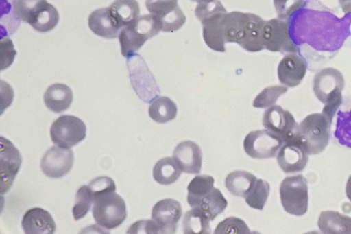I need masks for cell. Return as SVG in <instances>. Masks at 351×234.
<instances>
[{"mask_svg":"<svg viewBox=\"0 0 351 234\" xmlns=\"http://www.w3.org/2000/svg\"><path fill=\"white\" fill-rule=\"evenodd\" d=\"M344 14L340 18L319 1L305 0L287 20L290 36L299 50L308 45L333 57L351 34V12Z\"/></svg>","mask_w":351,"mask_h":234,"instance_id":"obj_1","label":"cell"},{"mask_svg":"<svg viewBox=\"0 0 351 234\" xmlns=\"http://www.w3.org/2000/svg\"><path fill=\"white\" fill-rule=\"evenodd\" d=\"M265 21L253 13L237 11L226 13L221 19L226 43H236L250 52L263 50Z\"/></svg>","mask_w":351,"mask_h":234,"instance_id":"obj_2","label":"cell"},{"mask_svg":"<svg viewBox=\"0 0 351 234\" xmlns=\"http://www.w3.org/2000/svg\"><path fill=\"white\" fill-rule=\"evenodd\" d=\"M345 85L341 71L333 67L319 70L314 76L313 89L316 97L324 106L322 113L331 121L343 102L341 91Z\"/></svg>","mask_w":351,"mask_h":234,"instance_id":"obj_3","label":"cell"},{"mask_svg":"<svg viewBox=\"0 0 351 234\" xmlns=\"http://www.w3.org/2000/svg\"><path fill=\"white\" fill-rule=\"evenodd\" d=\"M331 124L322 113L310 114L298 124L291 138L307 154H319L328 144Z\"/></svg>","mask_w":351,"mask_h":234,"instance_id":"obj_4","label":"cell"},{"mask_svg":"<svg viewBox=\"0 0 351 234\" xmlns=\"http://www.w3.org/2000/svg\"><path fill=\"white\" fill-rule=\"evenodd\" d=\"M160 31L159 25L152 14L139 16L123 27L119 34L122 55L125 58L132 56L149 38L157 35Z\"/></svg>","mask_w":351,"mask_h":234,"instance_id":"obj_5","label":"cell"},{"mask_svg":"<svg viewBox=\"0 0 351 234\" xmlns=\"http://www.w3.org/2000/svg\"><path fill=\"white\" fill-rule=\"evenodd\" d=\"M92 213L97 224L106 229L119 226L127 217L123 198L115 191H108L93 196Z\"/></svg>","mask_w":351,"mask_h":234,"instance_id":"obj_6","label":"cell"},{"mask_svg":"<svg viewBox=\"0 0 351 234\" xmlns=\"http://www.w3.org/2000/svg\"><path fill=\"white\" fill-rule=\"evenodd\" d=\"M127 67L131 84L141 100L149 103L160 95V91L154 75L139 54L128 57Z\"/></svg>","mask_w":351,"mask_h":234,"instance_id":"obj_7","label":"cell"},{"mask_svg":"<svg viewBox=\"0 0 351 234\" xmlns=\"http://www.w3.org/2000/svg\"><path fill=\"white\" fill-rule=\"evenodd\" d=\"M282 205L289 214L300 216L308 210V185L301 174L284 178L280 186Z\"/></svg>","mask_w":351,"mask_h":234,"instance_id":"obj_8","label":"cell"},{"mask_svg":"<svg viewBox=\"0 0 351 234\" xmlns=\"http://www.w3.org/2000/svg\"><path fill=\"white\" fill-rule=\"evenodd\" d=\"M50 136L54 145L70 148L85 139L86 126L82 119L74 115H61L52 123Z\"/></svg>","mask_w":351,"mask_h":234,"instance_id":"obj_9","label":"cell"},{"mask_svg":"<svg viewBox=\"0 0 351 234\" xmlns=\"http://www.w3.org/2000/svg\"><path fill=\"white\" fill-rule=\"evenodd\" d=\"M265 49L282 54L299 53L297 45L292 40L287 21L280 19L265 21L263 32Z\"/></svg>","mask_w":351,"mask_h":234,"instance_id":"obj_10","label":"cell"},{"mask_svg":"<svg viewBox=\"0 0 351 234\" xmlns=\"http://www.w3.org/2000/svg\"><path fill=\"white\" fill-rule=\"evenodd\" d=\"M145 6L156 19L160 31L173 32L185 23L186 16L178 0H146Z\"/></svg>","mask_w":351,"mask_h":234,"instance_id":"obj_11","label":"cell"},{"mask_svg":"<svg viewBox=\"0 0 351 234\" xmlns=\"http://www.w3.org/2000/svg\"><path fill=\"white\" fill-rule=\"evenodd\" d=\"M283 140L267 130H259L248 133L243 141L246 154L254 159L274 157L283 144Z\"/></svg>","mask_w":351,"mask_h":234,"instance_id":"obj_12","label":"cell"},{"mask_svg":"<svg viewBox=\"0 0 351 234\" xmlns=\"http://www.w3.org/2000/svg\"><path fill=\"white\" fill-rule=\"evenodd\" d=\"M1 193H7L12 187L21 163L22 156L18 149L8 139L1 137Z\"/></svg>","mask_w":351,"mask_h":234,"instance_id":"obj_13","label":"cell"},{"mask_svg":"<svg viewBox=\"0 0 351 234\" xmlns=\"http://www.w3.org/2000/svg\"><path fill=\"white\" fill-rule=\"evenodd\" d=\"M263 126L285 141L293 137L298 124L289 111L273 105L264 112Z\"/></svg>","mask_w":351,"mask_h":234,"instance_id":"obj_14","label":"cell"},{"mask_svg":"<svg viewBox=\"0 0 351 234\" xmlns=\"http://www.w3.org/2000/svg\"><path fill=\"white\" fill-rule=\"evenodd\" d=\"M73 162L74 154L71 150L54 145L44 154L40 167L45 176L59 178L71 170Z\"/></svg>","mask_w":351,"mask_h":234,"instance_id":"obj_15","label":"cell"},{"mask_svg":"<svg viewBox=\"0 0 351 234\" xmlns=\"http://www.w3.org/2000/svg\"><path fill=\"white\" fill-rule=\"evenodd\" d=\"M182 207L174 199L166 198L156 202L152 208V219L159 228L160 233H175L182 215Z\"/></svg>","mask_w":351,"mask_h":234,"instance_id":"obj_16","label":"cell"},{"mask_svg":"<svg viewBox=\"0 0 351 234\" xmlns=\"http://www.w3.org/2000/svg\"><path fill=\"white\" fill-rule=\"evenodd\" d=\"M306 69L307 63L302 56L298 53L287 54L278 65V78L283 85L295 87L304 78Z\"/></svg>","mask_w":351,"mask_h":234,"instance_id":"obj_17","label":"cell"},{"mask_svg":"<svg viewBox=\"0 0 351 234\" xmlns=\"http://www.w3.org/2000/svg\"><path fill=\"white\" fill-rule=\"evenodd\" d=\"M308 154L292 138L283 142L277 154V162L285 173L302 171L308 162Z\"/></svg>","mask_w":351,"mask_h":234,"instance_id":"obj_18","label":"cell"},{"mask_svg":"<svg viewBox=\"0 0 351 234\" xmlns=\"http://www.w3.org/2000/svg\"><path fill=\"white\" fill-rule=\"evenodd\" d=\"M173 158L182 172L189 174L200 172L202 154L196 143L191 141L180 142L173 151Z\"/></svg>","mask_w":351,"mask_h":234,"instance_id":"obj_19","label":"cell"},{"mask_svg":"<svg viewBox=\"0 0 351 234\" xmlns=\"http://www.w3.org/2000/svg\"><path fill=\"white\" fill-rule=\"evenodd\" d=\"M21 225L26 234H53L56 224L51 215L44 209L34 207L24 214Z\"/></svg>","mask_w":351,"mask_h":234,"instance_id":"obj_20","label":"cell"},{"mask_svg":"<svg viewBox=\"0 0 351 234\" xmlns=\"http://www.w3.org/2000/svg\"><path fill=\"white\" fill-rule=\"evenodd\" d=\"M88 22L93 33L106 38H116L121 30L112 17L109 7L93 11L89 15Z\"/></svg>","mask_w":351,"mask_h":234,"instance_id":"obj_21","label":"cell"},{"mask_svg":"<svg viewBox=\"0 0 351 234\" xmlns=\"http://www.w3.org/2000/svg\"><path fill=\"white\" fill-rule=\"evenodd\" d=\"M335 128L334 139L339 144L351 148V96L343 98L336 112Z\"/></svg>","mask_w":351,"mask_h":234,"instance_id":"obj_22","label":"cell"},{"mask_svg":"<svg viewBox=\"0 0 351 234\" xmlns=\"http://www.w3.org/2000/svg\"><path fill=\"white\" fill-rule=\"evenodd\" d=\"M44 102L50 110L60 113L67 110L73 102V92L66 84L50 85L44 93Z\"/></svg>","mask_w":351,"mask_h":234,"instance_id":"obj_23","label":"cell"},{"mask_svg":"<svg viewBox=\"0 0 351 234\" xmlns=\"http://www.w3.org/2000/svg\"><path fill=\"white\" fill-rule=\"evenodd\" d=\"M317 226L324 234H351V218L337 211L321 212Z\"/></svg>","mask_w":351,"mask_h":234,"instance_id":"obj_24","label":"cell"},{"mask_svg":"<svg viewBox=\"0 0 351 234\" xmlns=\"http://www.w3.org/2000/svg\"><path fill=\"white\" fill-rule=\"evenodd\" d=\"M220 14L202 22L203 38L207 46L211 49L225 52V38Z\"/></svg>","mask_w":351,"mask_h":234,"instance_id":"obj_25","label":"cell"},{"mask_svg":"<svg viewBox=\"0 0 351 234\" xmlns=\"http://www.w3.org/2000/svg\"><path fill=\"white\" fill-rule=\"evenodd\" d=\"M109 9L121 29L134 21L140 14L139 4L136 0H115Z\"/></svg>","mask_w":351,"mask_h":234,"instance_id":"obj_26","label":"cell"},{"mask_svg":"<svg viewBox=\"0 0 351 234\" xmlns=\"http://www.w3.org/2000/svg\"><path fill=\"white\" fill-rule=\"evenodd\" d=\"M256 177L250 172L237 170L226 178L225 185L234 196L246 197L254 187Z\"/></svg>","mask_w":351,"mask_h":234,"instance_id":"obj_27","label":"cell"},{"mask_svg":"<svg viewBox=\"0 0 351 234\" xmlns=\"http://www.w3.org/2000/svg\"><path fill=\"white\" fill-rule=\"evenodd\" d=\"M149 115L157 123L164 124L174 119L178 108L175 102L168 97L155 98L149 107Z\"/></svg>","mask_w":351,"mask_h":234,"instance_id":"obj_28","label":"cell"},{"mask_svg":"<svg viewBox=\"0 0 351 234\" xmlns=\"http://www.w3.org/2000/svg\"><path fill=\"white\" fill-rule=\"evenodd\" d=\"M227 205L228 202L221 191L213 187L209 193L199 200L195 208L200 209L212 221L224 211Z\"/></svg>","mask_w":351,"mask_h":234,"instance_id":"obj_29","label":"cell"},{"mask_svg":"<svg viewBox=\"0 0 351 234\" xmlns=\"http://www.w3.org/2000/svg\"><path fill=\"white\" fill-rule=\"evenodd\" d=\"M182 170L173 158L165 157L155 164L153 169L154 180L164 185L175 183L180 176Z\"/></svg>","mask_w":351,"mask_h":234,"instance_id":"obj_30","label":"cell"},{"mask_svg":"<svg viewBox=\"0 0 351 234\" xmlns=\"http://www.w3.org/2000/svg\"><path fill=\"white\" fill-rule=\"evenodd\" d=\"M210 221L200 209L193 207L188 211L183 218V233L185 234L210 233Z\"/></svg>","mask_w":351,"mask_h":234,"instance_id":"obj_31","label":"cell"},{"mask_svg":"<svg viewBox=\"0 0 351 234\" xmlns=\"http://www.w3.org/2000/svg\"><path fill=\"white\" fill-rule=\"evenodd\" d=\"M214 181V178L208 175H198L191 180L187 187V202L192 208L213 189Z\"/></svg>","mask_w":351,"mask_h":234,"instance_id":"obj_32","label":"cell"},{"mask_svg":"<svg viewBox=\"0 0 351 234\" xmlns=\"http://www.w3.org/2000/svg\"><path fill=\"white\" fill-rule=\"evenodd\" d=\"M47 3V0H14V11L18 19L31 25Z\"/></svg>","mask_w":351,"mask_h":234,"instance_id":"obj_33","label":"cell"},{"mask_svg":"<svg viewBox=\"0 0 351 234\" xmlns=\"http://www.w3.org/2000/svg\"><path fill=\"white\" fill-rule=\"evenodd\" d=\"M59 21V13L51 4L47 3L30 25L35 30L47 32L52 30Z\"/></svg>","mask_w":351,"mask_h":234,"instance_id":"obj_34","label":"cell"},{"mask_svg":"<svg viewBox=\"0 0 351 234\" xmlns=\"http://www.w3.org/2000/svg\"><path fill=\"white\" fill-rule=\"evenodd\" d=\"M269 184L263 179H258L245 197V202L252 208L262 210L269 196Z\"/></svg>","mask_w":351,"mask_h":234,"instance_id":"obj_35","label":"cell"},{"mask_svg":"<svg viewBox=\"0 0 351 234\" xmlns=\"http://www.w3.org/2000/svg\"><path fill=\"white\" fill-rule=\"evenodd\" d=\"M93 196L88 185L81 186L76 192L75 204L72 209L73 218L78 220L84 218L88 212Z\"/></svg>","mask_w":351,"mask_h":234,"instance_id":"obj_36","label":"cell"},{"mask_svg":"<svg viewBox=\"0 0 351 234\" xmlns=\"http://www.w3.org/2000/svg\"><path fill=\"white\" fill-rule=\"evenodd\" d=\"M287 91V87L274 85L265 88L253 101L255 108H265L273 106L279 97Z\"/></svg>","mask_w":351,"mask_h":234,"instance_id":"obj_37","label":"cell"},{"mask_svg":"<svg viewBox=\"0 0 351 234\" xmlns=\"http://www.w3.org/2000/svg\"><path fill=\"white\" fill-rule=\"evenodd\" d=\"M215 234H249L251 231L241 218L229 217L219 222L215 229Z\"/></svg>","mask_w":351,"mask_h":234,"instance_id":"obj_38","label":"cell"},{"mask_svg":"<svg viewBox=\"0 0 351 234\" xmlns=\"http://www.w3.org/2000/svg\"><path fill=\"white\" fill-rule=\"evenodd\" d=\"M226 13H227V11L219 0L198 3L195 9V14L201 23L215 16Z\"/></svg>","mask_w":351,"mask_h":234,"instance_id":"obj_39","label":"cell"},{"mask_svg":"<svg viewBox=\"0 0 351 234\" xmlns=\"http://www.w3.org/2000/svg\"><path fill=\"white\" fill-rule=\"evenodd\" d=\"M304 2L305 0H274V5L278 19L288 20L304 5Z\"/></svg>","mask_w":351,"mask_h":234,"instance_id":"obj_40","label":"cell"},{"mask_svg":"<svg viewBox=\"0 0 351 234\" xmlns=\"http://www.w3.org/2000/svg\"><path fill=\"white\" fill-rule=\"evenodd\" d=\"M90 187L93 196L108 191H116L114 180L108 176H99L90 181Z\"/></svg>","mask_w":351,"mask_h":234,"instance_id":"obj_41","label":"cell"},{"mask_svg":"<svg viewBox=\"0 0 351 234\" xmlns=\"http://www.w3.org/2000/svg\"><path fill=\"white\" fill-rule=\"evenodd\" d=\"M16 54L12 40L8 37L1 38V70L8 68L12 63Z\"/></svg>","mask_w":351,"mask_h":234,"instance_id":"obj_42","label":"cell"},{"mask_svg":"<svg viewBox=\"0 0 351 234\" xmlns=\"http://www.w3.org/2000/svg\"><path fill=\"white\" fill-rule=\"evenodd\" d=\"M127 233H160V230L155 222L152 220H139L132 224Z\"/></svg>","mask_w":351,"mask_h":234,"instance_id":"obj_43","label":"cell"},{"mask_svg":"<svg viewBox=\"0 0 351 234\" xmlns=\"http://www.w3.org/2000/svg\"><path fill=\"white\" fill-rule=\"evenodd\" d=\"M346 192L347 197L351 202V175L349 176L346 183Z\"/></svg>","mask_w":351,"mask_h":234,"instance_id":"obj_44","label":"cell"},{"mask_svg":"<svg viewBox=\"0 0 351 234\" xmlns=\"http://www.w3.org/2000/svg\"><path fill=\"white\" fill-rule=\"evenodd\" d=\"M192 1L197 2V3H208L214 0H191Z\"/></svg>","mask_w":351,"mask_h":234,"instance_id":"obj_45","label":"cell"}]
</instances>
